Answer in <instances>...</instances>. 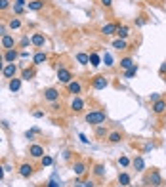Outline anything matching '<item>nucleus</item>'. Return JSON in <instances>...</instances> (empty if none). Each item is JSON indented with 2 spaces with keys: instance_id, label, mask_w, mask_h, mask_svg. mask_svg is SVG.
<instances>
[{
  "instance_id": "obj_1",
  "label": "nucleus",
  "mask_w": 166,
  "mask_h": 187,
  "mask_svg": "<svg viewBox=\"0 0 166 187\" xmlns=\"http://www.w3.org/2000/svg\"><path fill=\"white\" fill-rule=\"evenodd\" d=\"M105 119H107V115H105L103 111H90V113L84 116V120H86L88 124H94V126L103 124V122H105Z\"/></svg>"
},
{
  "instance_id": "obj_2",
  "label": "nucleus",
  "mask_w": 166,
  "mask_h": 187,
  "mask_svg": "<svg viewBox=\"0 0 166 187\" xmlns=\"http://www.w3.org/2000/svg\"><path fill=\"white\" fill-rule=\"evenodd\" d=\"M57 78H59V82L69 84L71 80H73V75H71V71H67V69L59 67V69H57Z\"/></svg>"
},
{
  "instance_id": "obj_3",
  "label": "nucleus",
  "mask_w": 166,
  "mask_h": 187,
  "mask_svg": "<svg viewBox=\"0 0 166 187\" xmlns=\"http://www.w3.org/2000/svg\"><path fill=\"white\" fill-rule=\"evenodd\" d=\"M107 84H109V82H107V78H105V77H101V75H99V77H94V78H92V86L96 88V90H103Z\"/></svg>"
},
{
  "instance_id": "obj_4",
  "label": "nucleus",
  "mask_w": 166,
  "mask_h": 187,
  "mask_svg": "<svg viewBox=\"0 0 166 187\" xmlns=\"http://www.w3.org/2000/svg\"><path fill=\"white\" fill-rule=\"evenodd\" d=\"M29 155H31L33 158H42V157H44V147L35 143V145L29 147Z\"/></svg>"
},
{
  "instance_id": "obj_5",
  "label": "nucleus",
  "mask_w": 166,
  "mask_h": 187,
  "mask_svg": "<svg viewBox=\"0 0 166 187\" xmlns=\"http://www.w3.org/2000/svg\"><path fill=\"white\" fill-rule=\"evenodd\" d=\"M44 99H48V101H57L59 99V92L56 90V88H48V90H46L44 92Z\"/></svg>"
},
{
  "instance_id": "obj_6",
  "label": "nucleus",
  "mask_w": 166,
  "mask_h": 187,
  "mask_svg": "<svg viewBox=\"0 0 166 187\" xmlns=\"http://www.w3.org/2000/svg\"><path fill=\"white\" fill-rule=\"evenodd\" d=\"M147 181H149L151 185H155V187H158V185H162V178H160V174H158L157 170H153V172L149 174V178H147Z\"/></svg>"
},
{
  "instance_id": "obj_7",
  "label": "nucleus",
  "mask_w": 166,
  "mask_h": 187,
  "mask_svg": "<svg viewBox=\"0 0 166 187\" xmlns=\"http://www.w3.org/2000/svg\"><path fill=\"white\" fill-rule=\"evenodd\" d=\"M2 73H4L6 78H13L15 73H17V67H15L13 63H8V65H4V71H2Z\"/></svg>"
},
{
  "instance_id": "obj_8",
  "label": "nucleus",
  "mask_w": 166,
  "mask_h": 187,
  "mask_svg": "<svg viewBox=\"0 0 166 187\" xmlns=\"http://www.w3.org/2000/svg\"><path fill=\"white\" fill-rule=\"evenodd\" d=\"M116 29H118V25H115V23H107V25L101 27V33L105 36H111V35H116Z\"/></svg>"
},
{
  "instance_id": "obj_9",
  "label": "nucleus",
  "mask_w": 166,
  "mask_h": 187,
  "mask_svg": "<svg viewBox=\"0 0 166 187\" xmlns=\"http://www.w3.org/2000/svg\"><path fill=\"white\" fill-rule=\"evenodd\" d=\"M33 164H21V168H19V176L21 178H29V176H33Z\"/></svg>"
},
{
  "instance_id": "obj_10",
  "label": "nucleus",
  "mask_w": 166,
  "mask_h": 187,
  "mask_svg": "<svg viewBox=\"0 0 166 187\" xmlns=\"http://www.w3.org/2000/svg\"><path fill=\"white\" fill-rule=\"evenodd\" d=\"M0 44H2L6 50H12V48H13V44H15V40H13V36H12V35H4V36H2V42H0Z\"/></svg>"
},
{
  "instance_id": "obj_11",
  "label": "nucleus",
  "mask_w": 166,
  "mask_h": 187,
  "mask_svg": "<svg viewBox=\"0 0 166 187\" xmlns=\"http://www.w3.org/2000/svg\"><path fill=\"white\" fill-rule=\"evenodd\" d=\"M153 111H155L157 115H162V113L166 111V101H164V99L155 101V103H153Z\"/></svg>"
},
{
  "instance_id": "obj_12",
  "label": "nucleus",
  "mask_w": 166,
  "mask_h": 187,
  "mask_svg": "<svg viewBox=\"0 0 166 187\" xmlns=\"http://www.w3.org/2000/svg\"><path fill=\"white\" fill-rule=\"evenodd\" d=\"M73 172L77 176H84L86 174V164H84V162H75V164H73Z\"/></svg>"
},
{
  "instance_id": "obj_13",
  "label": "nucleus",
  "mask_w": 166,
  "mask_h": 187,
  "mask_svg": "<svg viewBox=\"0 0 166 187\" xmlns=\"http://www.w3.org/2000/svg\"><path fill=\"white\" fill-rule=\"evenodd\" d=\"M31 42L36 46V48H40V46H44V42H46V40H44V35L35 33V35H33V38H31Z\"/></svg>"
},
{
  "instance_id": "obj_14",
  "label": "nucleus",
  "mask_w": 166,
  "mask_h": 187,
  "mask_svg": "<svg viewBox=\"0 0 166 187\" xmlns=\"http://www.w3.org/2000/svg\"><path fill=\"white\" fill-rule=\"evenodd\" d=\"M17 57H19L17 50H13V48H12V50H6V56H4V59H6L8 63H13V61H15Z\"/></svg>"
},
{
  "instance_id": "obj_15",
  "label": "nucleus",
  "mask_w": 166,
  "mask_h": 187,
  "mask_svg": "<svg viewBox=\"0 0 166 187\" xmlns=\"http://www.w3.org/2000/svg\"><path fill=\"white\" fill-rule=\"evenodd\" d=\"M82 107H84V101H82L80 98H75L73 101H71V109H73L75 113H78V111H82Z\"/></svg>"
},
{
  "instance_id": "obj_16",
  "label": "nucleus",
  "mask_w": 166,
  "mask_h": 187,
  "mask_svg": "<svg viewBox=\"0 0 166 187\" xmlns=\"http://www.w3.org/2000/svg\"><path fill=\"white\" fill-rule=\"evenodd\" d=\"M46 59H48V56H46L44 52H38V54H35V57H33V63H35V65H42Z\"/></svg>"
},
{
  "instance_id": "obj_17",
  "label": "nucleus",
  "mask_w": 166,
  "mask_h": 187,
  "mask_svg": "<svg viewBox=\"0 0 166 187\" xmlns=\"http://www.w3.org/2000/svg\"><path fill=\"white\" fill-rule=\"evenodd\" d=\"M134 168L137 170V172H141L145 168V160H143V157H136L134 158Z\"/></svg>"
},
{
  "instance_id": "obj_18",
  "label": "nucleus",
  "mask_w": 166,
  "mask_h": 187,
  "mask_svg": "<svg viewBox=\"0 0 166 187\" xmlns=\"http://www.w3.org/2000/svg\"><path fill=\"white\" fill-rule=\"evenodd\" d=\"M8 88L12 90V92H19V88H21V78H12L10 80V84H8Z\"/></svg>"
},
{
  "instance_id": "obj_19",
  "label": "nucleus",
  "mask_w": 166,
  "mask_h": 187,
  "mask_svg": "<svg viewBox=\"0 0 166 187\" xmlns=\"http://www.w3.org/2000/svg\"><path fill=\"white\" fill-rule=\"evenodd\" d=\"M27 6H29V10H33V12H38V10L44 8V2H40V0H33V2H27Z\"/></svg>"
},
{
  "instance_id": "obj_20",
  "label": "nucleus",
  "mask_w": 166,
  "mask_h": 187,
  "mask_svg": "<svg viewBox=\"0 0 166 187\" xmlns=\"http://www.w3.org/2000/svg\"><path fill=\"white\" fill-rule=\"evenodd\" d=\"M118 185H122V187H128L130 185V176L126 172H122L120 176H118Z\"/></svg>"
},
{
  "instance_id": "obj_21",
  "label": "nucleus",
  "mask_w": 166,
  "mask_h": 187,
  "mask_svg": "<svg viewBox=\"0 0 166 187\" xmlns=\"http://www.w3.org/2000/svg\"><path fill=\"white\" fill-rule=\"evenodd\" d=\"M80 90H82L80 82H73V80L69 82V92H71V94H80Z\"/></svg>"
},
{
  "instance_id": "obj_22",
  "label": "nucleus",
  "mask_w": 166,
  "mask_h": 187,
  "mask_svg": "<svg viewBox=\"0 0 166 187\" xmlns=\"http://www.w3.org/2000/svg\"><path fill=\"white\" fill-rule=\"evenodd\" d=\"M116 35H118V38H122V40H124V38L130 35V29H128L126 25H122V27H118V29H116Z\"/></svg>"
},
{
  "instance_id": "obj_23",
  "label": "nucleus",
  "mask_w": 166,
  "mask_h": 187,
  "mask_svg": "<svg viewBox=\"0 0 166 187\" xmlns=\"http://www.w3.org/2000/svg\"><path fill=\"white\" fill-rule=\"evenodd\" d=\"M134 65H136V63H134V59H132V57H124V59H120V67H122V69H126V71H128L130 67H134Z\"/></svg>"
},
{
  "instance_id": "obj_24",
  "label": "nucleus",
  "mask_w": 166,
  "mask_h": 187,
  "mask_svg": "<svg viewBox=\"0 0 166 187\" xmlns=\"http://www.w3.org/2000/svg\"><path fill=\"white\" fill-rule=\"evenodd\" d=\"M113 48H116V50H126V48H128V46H126V40H122V38L115 40V42H113Z\"/></svg>"
},
{
  "instance_id": "obj_25",
  "label": "nucleus",
  "mask_w": 166,
  "mask_h": 187,
  "mask_svg": "<svg viewBox=\"0 0 166 187\" xmlns=\"http://www.w3.org/2000/svg\"><path fill=\"white\" fill-rule=\"evenodd\" d=\"M99 63H101V57H99L96 52H94V54H90V65H92V67H98Z\"/></svg>"
},
{
  "instance_id": "obj_26",
  "label": "nucleus",
  "mask_w": 166,
  "mask_h": 187,
  "mask_svg": "<svg viewBox=\"0 0 166 187\" xmlns=\"http://www.w3.org/2000/svg\"><path fill=\"white\" fill-rule=\"evenodd\" d=\"M77 61H78L80 65H88V63H90V56H88V54H77Z\"/></svg>"
},
{
  "instance_id": "obj_27",
  "label": "nucleus",
  "mask_w": 166,
  "mask_h": 187,
  "mask_svg": "<svg viewBox=\"0 0 166 187\" xmlns=\"http://www.w3.org/2000/svg\"><path fill=\"white\" fill-rule=\"evenodd\" d=\"M94 174H96L98 178H103L105 176V166L103 164H96L94 166Z\"/></svg>"
},
{
  "instance_id": "obj_28",
  "label": "nucleus",
  "mask_w": 166,
  "mask_h": 187,
  "mask_svg": "<svg viewBox=\"0 0 166 187\" xmlns=\"http://www.w3.org/2000/svg\"><path fill=\"white\" fill-rule=\"evenodd\" d=\"M122 139V136L118 134V132H113V134H109V143H118Z\"/></svg>"
},
{
  "instance_id": "obj_29",
  "label": "nucleus",
  "mask_w": 166,
  "mask_h": 187,
  "mask_svg": "<svg viewBox=\"0 0 166 187\" xmlns=\"http://www.w3.org/2000/svg\"><path fill=\"white\" fill-rule=\"evenodd\" d=\"M107 134V128H105V124H98V128H96V136L98 137H103Z\"/></svg>"
},
{
  "instance_id": "obj_30",
  "label": "nucleus",
  "mask_w": 166,
  "mask_h": 187,
  "mask_svg": "<svg viewBox=\"0 0 166 187\" xmlns=\"http://www.w3.org/2000/svg\"><path fill=\"white\" fill-rule=\"evenodd\" d=\"M33 77H35V71H33V69H25V71H23V77H21V78H23V80H31Z\"/></svg>"
},
{
  "instance_id": "obj_31",
  "label": "nucleus",
  "mask_w": 166,
  "mask_h": 187,
  "mask_svg": "<svg viewBox=\"0 0 166 187\" xmlns=\"http://www.w3.org/2000/svg\"><path fill=\"white\" fill-rule=\"evenodd\" d=\"M136 73H137V67L134 65V67H130L128 71L124 73V78H132V77H136Z\"/></svg>"
},
{
  "instance_id": "obj_32",
  "label": "nucleus",
  "mask_w": 166,
  "mask_h": 187,
  "mask_svg": "<svg viewBox=\"0 0 166 187\" xmlns=\"http://www.w3.org/2000/svg\"><path fill=\"white\" fill-rule=\"evenodd\" d=\"M40 162H42V166H50V164H52V157H48V155H44V157L40 158Z\"/></svg>"
},
{
  "instance_id": "obj_33",
  "label": "nucleus",
  "mask_w": 166,
  "mask_h": 187,
  "mask_svg": "<svg viewBox=\"0 0 166 187\" xmlns=\"http://www.w3.org/2000/svg\"><path fill=\"white\" fill-rule=\"evenodd\" d=\"M118 164H120L122 168H126V166L130 164V158H128V157H120V158H118Z\"/></svg>"
},
{
  "instance_id": "obj_34",
  "label": "nucleus",
  "mask_w": 166,
  "mask_h": 187,
  "mask_svg": "<svg viewBox=\"0 0 166 187\" xmlns=\"http://www.w3.org/2000/svg\"><path fill=\"white\" fill-rule=\"evenodd\" d=\"M19 27H21V21H19V19H17V17H15V19H12V21H10V29H19Z\"/></svg>"
},
{
  "instance_id": "obj_35",
  "label": "nucleus",
  "mask_w": 166,
  "mask_h": 187,
  "mask_svg": "<svg viewBox=\"0 0 166 187\" xmlns=\"http://www.w3.org/2000/svg\"><path fill=\"white\" fill-rule=\"evenodd\" d=\"M103 63H105L107 67H113V57H111L109 54H105V57H103Z\"/></svg>"
},
{
  "instance_id": "obj_36",
  "label": "nucleus",
  "mask_w": 166,
  "mask_h": 187,
  "mask_svg": "<svg viewBox=\"0 0 166 187\" xmlns=\"http://www.w3.org/2000/svg\"><path fill=\"white\" fill-rule=\"evenodd\" d=\"M10 6V0H0V10H6Z\"/></svg>"
},
{
  "instance_id": "obj_37",
  "label": "nucleus",
  "mask_w": 166,
  "mask_h": 187,
  "mask_svg": "<svg viewBox=\"0 0 166 187\" xmlns=\"http://www.w3.org/2000/svg\"><path fill=\"white\" fill-rule=\"evenodd\" d=\"M13 10H15V13H21V12H23V6L15 2V6H13Z\"/></svg>"
},
{
  "instance_id": "obj_38",
  "label": "nucleus",
  "mask_w": 166,
  "mask_h": 187,
  "mask_svg": "<svg viewBox=\"0 0 166 187\" xmlns=\"http://www.w3.org/2000/svg\"><path fill=\"white\" fill-rule=\"evenodd\" d=\"M99 2H101V4H103L105 8H109V6L113 4V0H99Z\"/></svg>"
},
{
  "instance_id": "obj_39",
  "label": "nucleus",
  "mask_w": 166,
  "mask_h": 187,
  "mask_svg": "<svg viewBox=\"0 0 166 187\" xmlns=\"http://www.w3.org/2000/svg\"><path fill=\"white\" fill-rule=\"evenodd\" d=\"M160 99V96H158V94H151V101L155 103V101H158Z\"/></svg>"
},
{
  "instance_id": "obj_40",
  "label": "nucleus",
  "mask_w": 166,
  "mask_h": 187,
  "mask_svg": "<svg viewBox=\"0 0 166 187\" xmlns=\"http://www.w3.org/2000/svg\"><path fill=\"white\" fill-rule=\"evenodd\" d=\"M78 137H80V142H82V143H88V142H90V139H86V136H84V134H78Z\"/></svg>"
},
{
  "instance_id": "obj_41",
  "label": "nucleus",
  "mask_w": 166,
  "mask_h": 187,
  "mask_svg": "<svg viewBox=\"0 0 166 187\" xmlns=\"http://www.w3.org/2000/svg\"><path fill=\"white\" fill-rule=\"evenodd\" d=\"M35 116H36V119H40V116H44V113H42V111H35Z\"/></svg>"
},
{
  "instance_id": "obj_42",
  "label": "nucleus",
  "mask_w": 166,
  "mask_h": 187,
  "mask_svg": "<svg viewBox=\"0 0 166 187\" xmlns=\"http://www.w3.org/2000/svg\"><path fill=\"white\" fill-rule=\"evenodd\" d=\"M82 185H84V187H94V183H92V181H84Z\"/></svg>"
},
{
  "instance_id": "obj_43",
  "label": "nucleus",
  "mask_w": 166,
  "mask_h": 187,
  "mask_svg": "<svg viewBox=\"0 0 166 187\" xmlns=\"http://www.w3.org/2000/svg\"><path fill=\"white\" fill-rule=\"evenodd\" d=\"M164 71H166V63H162V65H160V73H164Z\"/></svg>"
},
{
  "instance_id": "obj_44",
  "label": "nucleus",
  "mask_w": 166,
  "mask_h": 187,
  "mask_svg": "<svg viewBox=\"0 0 166 187\" xmlns=\"http://www.w3.org/2000/svg\"><path fill=\"white\" fill-rule=\"evenodd\" d=\"M2 178H4V168L0 166V179H2Z\"/></svg>"
},
{
  "instance_id": "obj_45",
  "label": "nucleus",
  "mask_w": 166,
  "mask_h": 187,
  "mask_svg": "<svg viewBox=\"0 0 166 187\" xmlns=\"http://www.w3.org/2000/svg\"><path fill=\"white\" fill-rule=\"evenodd\" d=\"M48 187H57V183H56V181H50V183H48Z\"/></svg>"
},
{
  "instance_id": "obj_46",
  "label": "nucleus",
  "mask_w": 166,
  "mask_h": 187,
  "mask_svg": "<svg viewBox=\"0 0 166 187\" xmlns=\"http://www.w3.org/2000/svg\"><path fill=\"white\" fill-rule=\"evenodd\" d=\"M17 4H21V6H23V4H25V0H17Z\"/></svg>"
},
{
  "instance_id": "obj_47",
  "label": "nucleus",
  "mask_w": 166,
  "mask_h": 187,
  "mask_svg": "<svg viewBox=\"0 0 166 187\" xmlns=\"http://www.w3.org/2000/svg\"><path fill=\"white\" fill-rule=\"evenodd\" d=\"M2 61H4V56H2V54H0V63H2Z\"/></svg>"
},
{
  "instance_id": "obj_48",
  "label": "nucleus",
  "mask_w": 166,
  "mask_h": 187,
  "mask_svg": "<svg viewBox=\"0 0 166 187\" xmlns=\"http://www.w3.org/2000/svg\"><path fill=\"white\" fill-rule=\"evenodd\" d=\"M0 71H4V65L2 63H0Z\"/></svg>"
},
{
  "instance_id": "obj_49",
  "label": "nucleus",
  "mask_w": 166,
  "mask_h": 187,
  "mask_svg": "<svg viewBox=\"0 0 166 187\" xmlns=\"http://www.w3.org/2000/svg\"><path fill=\"white\" fill-rule=\"evenodd\" d=\"M77 187H84V185H82V183H80V185H77Z\"/></svg>"
},
{
  "instance_id": "obj_50",
  "label": "nucleus",
  "mask_w": 166,
  "mask_h": 187,
  "mask_svg": "<svg viewBox=\"0 0 166 187\" xmlns=\"http://www.w3.org/2000/svg\"><path fill=\"white\" fill-rule=\"evenodd\" d=\"M128 187H137V185H128Z\"/></svg>"
},
{
  "instance_id": "obj_51",
  "label": "nucleus",
  "mask_w": 166,
  "mask_h": 187,
  "mask_svg": "<svg viewBox=\"0 0 166 187\" xmlns=\"http://www.w3.org/2000/svg\"><path fill=\"white\" fill-rule=\"evenodd\" d=\"M118 187H122V185H118Z\"/></svg>"
},
{
  "instance_id": "obj_52",
  "label": "nucleus",
  "mask_w": 166,
  "mask_h": 187,
  "mask_svg": "<svg viewBox=\"0 0 166 187\" xmlns=\"http://www.w3.org/2000/svg\"><path fill=\"white\" fill-rule=\"evenodd\" d=\"M0 142H2V139H0Z\"/></svg>"
},
{
  "instance_id": "obj_53",
  "label": "nucleus",
  "mask_w": 166,
  "mask_h": 187,
  "mask_svg": "<svg viewBox=\"0 0 166 187\" xmlns=\"http://www.w3.org/2000/svg\"><path fill=\"white\" fill-rule=\"evenodd\" d=\"M0 42H2V40H0Z\"/></svg>"
}]
</instances>
